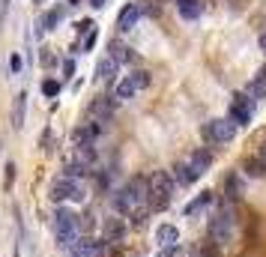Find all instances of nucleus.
I'll use <instances>...</instances> for the list:
<instances>
[{
    "instance_id": "412c9836",
    "label": "nucleus",
    "mask_w": 266,
    "mask_h": 257,
    "mask_svg": "<svg viewBox=\"0 0 266 257\" xmlns=\"http://www.w3.org/2000/svg\"><path fill=\"white\" fill-rule=\"evenodd\" d=\"M60 18H63V9H51V12H45V15L39 18V27H36V33H45V30H54V27L60 24Z\"/></svg>"
},
{
    "instance_id": "39448f33",
    "label": "nucleus",
    "mask_w": 266,
    "mask_h": 257,
    "mask_svg": "<svg viewBox=\"0 0 266 257\" xmlns=\"http://www.w3.org/2000/svg\"><path fill=\"white\" fill-rule=\"evenodd\" d=\"M48 198H51L54 203H60V200H75V203H81L87 195H84V189H81V182H78V179H66V176H60V179L51 182Z\"/></svg>"
},
{
    "instance_id": "c756f323",
    "label": "nucleus",
    "mask_w": 266,
    "mask_h": 257,
    "mask_svg": "<svg viewBox=\"0 0 266 257\" xmlns=\"http://www.w3.org/2000/svg\"><path fill=\"white\" fill-rule=\"evenodd\" d=\"M63 72H66V78H72L75 75V60H66L63 63Z\"/></svg>"
},
{
    "instance_id": "6e6552de",
    "label": "nucleus",
    "mask_w": 266,
    "mask_h": 257,
    "mask_svg": "<svg viewBox=\"0 0 266 257\" xmlns=\"http://www.w3.org/2000/svg\"><path fill=\"white\" fill-rule=\"evenodd\" d=\"M234 135H236V126L231 120H209L204 126V138L212 143H227V141H234Z\"/></svg>"
},
{
    "instance_id": "2eb2a0df",
    "label": "nucleus",
    "mask_w": 266,
    "mask_h": 257,
    "mask_svg": "<svg viewBox=\"0 0 266 257\" xmlns=\"http://www.w3.org/2000/svg\"><path fill=\"white\" fill-rule=\"evenodd\" d=\"M209 165H212V153H209V150H195V153H192V159H188V168H192L198 176H201V173H207V171H209Z\"/></svg>"
},
{
    "instance_id": "b1692460",
    "label": "nucleus",
    "mask_w": 266,
    "mask_h": 257,
    "mask_svg": "<svg viewBox=\"0 0 266 257\" xmlns=\"http://www.w3.org/2000/svg\"><path fill=\"white\" fill-rule=\"evenodd\" d=\"M242 171H245L248 176H263V173H266V162H263V159H245Z\"/></svg>"
},
{
    "instance_id": "20e7f679",
    "label": "nucleus",
    "mask_w": 266,
    "mask_h": 257,
    "mask_svg": "<svg viewBox=\"0 0 266 257\" xmlns=\"http://www.w3.org/2000/svg\"><path fill=\"white\" fill-rule=\"evenodd\" d=\"M209 236L215 245H227L234 236V212L231 206H221L212 218H209Z\"/></svg>"
},
{
    "instance_id": "f8f14e48",
    "label": "nucleus",
    "mask_w": 266,
    "mask_h": 257,
    "mask_svg": "<svg viewBox=\"0 0 266 257\" xmlns=\"http://www.w3.org/2000/svg\"><path fill=\"white\" fill-rule=\"evenodd\" d=\"M102 233H105V242H120L126 236V225L120 222V218H105Z\"/></svg>"
},
{
    "instance_id": "5701e85b",
    "label": "nucleus",
    "mask_w": 266,
    "mask_h": 257,
    "mask_svg": "<svg viewBox=\"0 0 266 257\" xmlns=\"http://www.w3.org/2000/svg\"><path fill=\"white\" fill-rule=\"evenodd\" d=\"M209 203H212V192H204V195H198L192 203L185 206V215H195V212H201V209H204V206H209Z\"/></svg>"
},
{
    "instance_id": "aec40b11",
    "label": "nucleus",
    "mask_w": 266,
    "mask_h": 257,
    "mask_svg": "<svg viewBox=\"0 0 266 257\" xmlns=\"http://www.w3.org/2000/svg\"><path fill=\"white\" fill-rule=\"evenodd\" d=\"M177 239H179V230H177L174 225H162V228L156 230V242L165 245V248H168V245H177Z\"/></svg>"
},
{
    "instance_id": "c9c22d12",
    "label": "nucleus",
    "mask_w": 266,
    "mask_h": 257,
    "mask_svg": "<svg viewBox=\"0 0 266 257\" xmlns=\"http://www.w3.org/2000/svg\"><path fill=\"white\" fill-rule=\"evenodd\" d=\"M90 6H93V9H99V6H105V0H90Z\"/></svg>"
},
{
    "instance_id": "9d476101",
    "label": "nucleus",
    "mask_w": 266,
    "mask_h": 257,
    "mask_svg": "<svg viewBox=\"0 0 266 257\" xmlns=\"http://www.w3.org/2000/svg\"><path fill=\"white\" fill-rule=\"evenodd\" d=\"M87 114H90L96 123H108V120L114 117V102H111V99H105V96H99L96 102H90Z\"/></svg>"
},
{
    "instance_id": "ea45409f",
    "label": "nucleus",
    "mask_w": 266,
    "mask_h": 257,
    "mask_svg": "<svg viewBox=\"0 0 266 257\" xmlns=\"http://www.w3.org/2000/svg\"><path fill=\"white\" fill-rule=\"evenodd\" d=\"M36 3H42V0H36Z\"/></svg>"
},
{
    "instance_id": "393cba45",
    "label": "nucleus",
    "mask_w": 266,
    "mask_h": 257,
    "mask_svg": "<svg viewBox=\"0 0 266 257\" xmlns=\"http://www.w3.org/2000/svg\"><path fill=\"white\" fill-rule=\"evenodd\" d=\"M245 96H248V99H263V96H266V81H263V78H254V81L245 87Z\"/></svg>"
},
{
    "instance_id": "7ed1b4c3",
    "label": "nucleus",
    "mask_w": 266,
    "mask_h": 257,
    "mask_svg": "<svg viewBox=\"0 0 266 257\" xmlns=\"http://www.w3.org/2000/svg\"><path fill=\"white\" fill-rule=\"evenodd\" d=\"M54 233H57V242H60V248H69L75 239H78V233H81V215H75L72 209H66V206H60L57 212H54Z\"/></svg>"
},
{
    "instance_id": "2f4dec72",
    "label": "nucleus",
    "mask_w": 266,
    "mask_h": 257,
    "mask_svg": "<svg viewBox=\"0 0 266 257\" xmlns=\"http://www.w3.org/2000/svg\"><path fill=\"white\" fill-rule=\"evenodd\" d=\"M12 179H15V165H6V186H12Z\"/></svg>"
},
{
    "instance_id": "1a4fd4ad",
    "label": "nucleus",
    "mask_w": 266,
    "mask_h": 257,
    "mask_svg": "<svg viewBox=\"0 0 266 257\" xmlns=\"http://www.w3.org/2000/svg\"><path fill=\"white\" fill-rule=\"evenodd\" d=\"M102 126L99 123H87V126H78L72 132V146H93V141L99 138Z\"/></svg>"
},
{
    "instance_id": "dca6fc26",
    "label": "nucleus",
    "mask_w": 266,
    "mask_h": 257,
    "mask_svg": "<svg viewBox=\"0 0 266 257\" xmlns=\"http://www.w3.org/2000/svg\"><path fill=\"white\" fill-rule=\"evenodd\" d=\"M171 176H174V182H179V186H192V182L198 179V173L188 168V162H177L174 171H171Z\"/></svg>"
},
{
    "instance_id": "ddd939ff",
    "label": "nucleus",
    "mask_w": 266,
    "mask_h": 257,
    "mask_svg": "<svg viewBox=\"0 0 266 257\" xmlns=\"http://www.w3.org/2000/svg\"><path fill=\"white\" fill-rule=\"evenodd\" d=\"M93 248H96V239H90V236H78L66 251H69V257H93Z\"/></svg>"
},
{
    "instance_id": "4c0bfd02",
    "label": "nucleus",
    "mask_w": 266,
    "mask_h": 257,
    "mask_svg": "<svg viewBox=\"0 0 266 257\" xmlns=\"http://www.w3.org/2000/svg\"><path fill=\"white\" fill-rule=\"evenodd\" d=\"M260 51H263V54H266V33H263V36H260Z\"/></svg>"
},
{
    "instance_id": "9b49d317",
    "label": "nucleus",
    "mask_w": 266,
    "mask_h": 257,
    "mask_svg": "<svg viewBox=\"0 0 266 257\" xmlns=\"http://www.w3.org/2000/svg\"><path fill=\"white\" fill-rule=\"evenodd\" d=\"M138 18H141V3H126L123 12H120V18H117L120 33H129V30L138 24Z\"/></svg>"
},
{
    "instance_id": "a878e982",
    "label": "nucleus",
    "mask_w": 266,
    "mask_h": 257,
    "mask_svg": "<svg viewBox=\"0 0 266 257\" xmlns=\"http://www.w3.org/2000/svg\"><path fill=\"white\" fill-rule=\"evenodd\" d=\"M224 186H227V192H224V195L234 200V198H239V192H242V179H239L236 173H231V176H227V182H224Z\"/></svg>"
},
{
    "instance_id": "c85d7f7f",
    "label": "nucleus",
    "mask_w": 266,
    "mask_h": 257,
    "mask_svg": "<svg viewBox=\"0 0 266 257\" xmlns=\"http://www.w3.org/2000/svg\"><path fill=\"white\" fill-rule=\"evenodd\" d=\"M9 69H12V72H21V57H18V54L9 57Z\"/></svg>"
},
{
    "instance_id": "4be33fe9",
    "label": "nucleus",
    "mask_w": 266,
    "mask_h": 257,
    "mask_svg": "<svg viewBox=\"0 0 266 257\" xmlns=\"http://www.w3.org/2000/svg\"><path fill=\"white\" fill-rule=\"evenodd\" d=\"M108 57H111L114 63H117V66H120V63H132V60H135V54H132V48H126V45H120V42H114V45H111V54H108Z\"/></svg>"
},
{
    "instance_id": "473e14b6",
    "label": "nucleus",
    "mask_w": 266,
    "mask_h": 257,
    "mask_svg": "<svg viewBox=\"0 0 266 257\" xmlns=\"http://www.w3.org/2000/svg\"><path fill=\"white\" fill-rule=\"evenodd\" d=\"M96 45V33H87V39H84V48H93Z\"/></svg>"
},
{
    "instance_id": "7c9ffc66",
    "label": "nucleus",
    "mask_w": 266,
    "mask_h": 257,
    "mask_svg": "<svg viewBox=\"0 0 266 257\" xmlns=\"http://www.w3.org/2000/svg\"><path fill=\"white\" fill-rule=\"evenodd\" d=\"M179 254H182L179 245H168V248H165V257H179Z\"/></svg>"
},
{
    "instance_id": "a211bd4d",
    "label": "nucleus",
    "mask_w": 266,
    "mask_h": 257,
    "mask_svg": "<svg viewBox=\"0 0 266 257\" xmlns=\"http://www.w3.org/2000/svg\"><path fill=\"white\" fill-rule=\"evenodd\" d=\"M117 69H120V66L114 63L111 57H102V60L96 63V78H99V81H114V75H117Z\"/></svg>"
},
{
    "instance_id": "f704fd0d",
    "label": "nucleus",
    "mask_w": 266,
    "mask_h": 257,
    "mask_svg": "<svg viewBox=\"0 0 266 257\" xmlns=\"http://www.w3.org/2000/svg\"><path fill=\"white\" fill-rule=\"evenodd\" d=\"M6 9H9V0H0V18L6 15Z\"/></svg>"
},
{
    "instance_id": "72a5a7b5",
    "label": "nucleus",
    "mask_w": 266,
    "mask_h": 257,
    "mask_svg": "<svg viewBox=\"0 0 266 257\" xmlns=\"http://www.w3.org/2000/svg\"><path fill=\"white\" fill-rule=\"evenodd\" d=\"M42 66H54V57H51V54H48V51H45V54H42Z\"/></svg>"
},
{
    "instance_id": "f03ea898",
    "label": "nucleus",
    "mask_w": 266,
    "mask_h": 257,
    "mask_svg": "<svg viewBox=\"0 0 266 257\" xmlns=\"http://www.w3.org/2000/svg\"><path fill=\"white\" fill-rule=\"evenodd\" d=\"M174 176L171 171H156L153 176L147 179V203L149 209H165L171 203V195H174Z\"/></svg>"
},
{
    "instance_id": "bb28decb",
    "label": "nucleus",
    "mask_w": 266,
    "mask_h": 257,
    "mask_svg": "<svg viewBox=\"0 0 266 257\" xmlns=\"http://www.w3.org/2000/svg\"><path fill=\"white\" fill-rule=\"evenodd\" d=\"M81 176H87V168L84 165H78V162H69L66 165V179H81Z\"/></svg>"
},
{
    "instance_id": "f257e3e1",
    "label": "nucleus",
    "mask_w": 266,
    "mask_h": 257,
    "mask_svg": "<svg viewBox=\"0 0 266 257\" xmlns=\"http://www.w3.org/2000/svg\"><path fill=\"white\" fill-rule=\"evenodd\" d=\"M147 200V179L144 176H132L126 186L114 195V209H117L120 215H132L144 206Z\"/></svg>"
},
{
    "instance_id": "423d86ee",
    "label": "nucleus",
    "mask_w": 266,
    "mask_h": 257,
    "mask_svg": "<svg viewBox=\"0 0 266 257\" xmlns=\"http://www.w3.org/2000/svg\"><path fill=\"white\" fill-rule=\"evenodd\" d=\"M149 87V72H132V75H126L117 87H114V99H132L138 90Z\"/></svg>"
},
{
    "instance_id": "e433bc0d",
    "label": "nucleus",
    "mask_w": 266,
    "mask_h": 257,
    "mask_svg": "<svg viewBox=\"0 0 266 257\" xmlns=\"http://www.w3.org/2000/svg\"><path fill=\"white\" fill-rule=\"evenodd\" d=\"M257 159H263V162H266V141H263V146H260V156H257Z\"/></svg>"
},
{
    "instance_id": "cd10ccee",
    "label": "nucleus",
    "mask_w": 266,
    "mask_h": 257,
    "mask_svg": "<svg viewBox=\"0 0 266 257\" xmlns=\"http://www.w3.org/2000/svg\"><path fill=\"white\" fill-rule=\"evenodd\" d=\"M57 93H60V81L45 78V81H42V96H45V99H51V96H57Z\"/></svg>"
},
{
    "instance_id": "0eeeda50",
    "label": "nucleus",
    "mask_w": 266,
    "mask_h": 257,
    "mask_svg": "<svg viewBox=\"0 0 266 257\" xmlns=\"http://www.w3.org/2000/svg\"><path fill=\"white\" fill-rule=\"evenodd\" d=\"M251 117H254V99H248L245 93L234 96V102H231V117H227V120H231L234 126H248Z\"/></svg>"
},
{
    "instance_id": "f3484780",
    "label": "nucleus",
    "mask_w": 266,
    "mask_h": 257,
    "mask_svg": "<svg viewBox=\"0 0 266 257\" xmlns=\"http://www.w3.org/2000/svg\"><path fill=\"white\" fill-rule=\"evenodd\" d=\"M177 12H179L185 21H195V18H201L204 6H201V0H177Z\"/></svg>"
},
{
    "instance_id": "58836bf2",
    "label": "nucleus",
    "mask_w": 266,
    "mask_h": 257,
    "mask_svg": "<svg viewBox=\"0 0 266 257\" xmlns=\"http://www.w3.org/2000/svg\"><path fill=\"white\" fill-rule=\"evenodd\" d=\"M257 78H263V81H266V66H263V69L257 72Z\"/></svg>"
},
{
    "instance_id": "6ab92c4d",
    "label": "nucleus",
    "mask_w": 266,
    "mask_h": 257,
    "mask_svg": "<svg viewBox=\"0 0 266 257\" xmlns=\"http://www.w3.org/2000/svg\"><path fill=\"white\" fill-rule=\"evenodd\" d=\"M72 162H78V165H84V168L90 171V168L96 165V146H75Z\"/></svg>"
},
{
    "instance_id": "4468645a",
    "label": "nucleus",
    "mask_w": 266,
    "mask_h": 257,
    "mask_svg": "<svg viewBox=\"0 0 266 257\" xmlns=\"http://www.w3.org/2000/svg\"><path fill=\"white\" fill-rule=\"evenodd\" d=\"M24 117H27V93H18V96H15V102H12V117H9L15 132L24 126Z\"/></svg>"
}]
</instances>
